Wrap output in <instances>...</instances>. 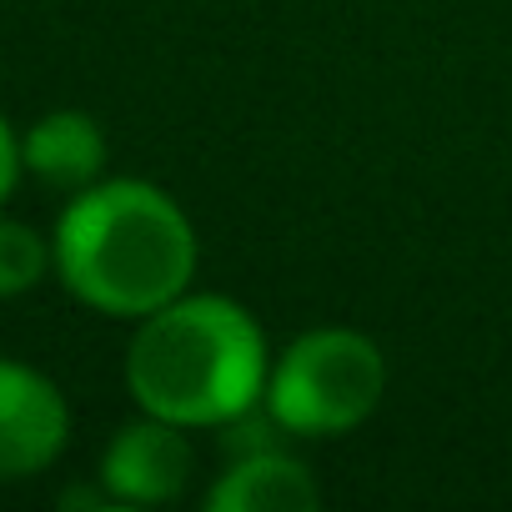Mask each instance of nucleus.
<instances>
[{"instance_id":"1","label":"nucleus","mask_w":512,"mask_h":512,"mask_svg":"<svg viewBox=\"0 0 512 512\" xmlns=\"http://www.w3.org/2000/svg\"><path fill=\"white\" fill-rule=\"evenodd\" d=\"M61 287L116 322H141L191 292L201 241L171 191L141 176H101L76 191L51 231Z\"/></svg>"},{"instance_id":"2","label":"nucleus","mask_w":512,"mask_h":512,"mask_svg":"<svg viewBox=\"0 0 512 512\" xmlns=\"http://www.w3.org/2000/svg\"><path fill=\"white\" fill-rule=\"evenodd\" d=\"M272 377L267 332L221 292H181L136 322L126 347V392L141 412L186 432L226 427L262 407Z\"/></svg>"},{"instance_id":"3","label":"nucleus","mask_w":512,"mask_h":512,"mask_svg":"<svg viewBox=\"0 0 512 512\" xmlns=\"http://www.w3.org/2000/svg\"><path fill=\"white\" fill-rule=\"evenodd\" d=\"M387 392V357L357 327H317L272 357L262 407L287 437L357 432Z\"/></svg>"},{"instance_id":"4","label":"nucleus","mask_w":512,"mask_h":512,"mask_svg":"<svg viewBox=\"0 0 512 512\" xmlns=\"http://www.w3.org/2000/svg\"><path fill=\"white\" fill-rule=\"evenodd\" d=\"M191 472H196V447L186 427L141 412L136 422L111 432L96 482L111 492L116 507H161L186 492Z\"/></svg>"},{"instance_id":"5","label":"nucleus","mask_w":512,"mask_h":512,"mask_svg":"<svg viewBox=\"0 0 512 512\" xmlns=\"http://www.w3.org/2000/svg\"><path fill=\"white\" fill-rule=\"evenodd\" d=\"M71 442L66 392L31 362L0 357V482L46 472Z\"/></svg>"},{"instance_id":"6","label":"nucleus","mask_w":512,"mask_h":512,"mask_svg":"<svg viewBox=\"0 0 512 512\" xmlns=\"http://www.w3.org/2000/svg\"><path fill=\"white\" fill-rule=\"evenodd\" d=\"M206 507L211 512H312L322 507V482L302 457H292L277 442V447L236 452L211 482Z\"/></svg>"},{"instance_id":"7","label":"nucleus","mask_w":512,"mask_h":512,"mask_svg":"<svg viewBox=\"0 0 512 512\" xmlns=\"http://www.w3.org/2000/svg\"><path fill=\"white\" fill-rule=\"evenodd\" d=\"M21 161L56 191H86L106 171V131L86 111H51L21 136Z\"/></svg>"},{"instance_id":"8","label":"nucleus","mask_w":512,"mask_h":512,"mask_svg":"<svg viewBox=\"0 0 512 512\" xmlns=\"http://www.w3.org/2000/svg\"><path fill=\"white\" fill-rule=\"evenodd\" d=\"M51 272H56L51 236H41L36 226L16 216H0V302L36 292Z\"/></svg>"},{"instance_id":"9","label":"nucleus","mask_w":512,"mask_h":512,"mask_svg":"<svg viewBox=\"0 0 512 512\" xmlns=\"http://www.w3.org/2000/svg\"><path fill=\"white\" fill-rule=\"evenodd\" d=\"M26 176V161H21V141H16V131L0 121V206L11 201V191H16V181Z\"/></svg>"}]
</instances>
